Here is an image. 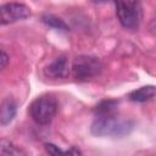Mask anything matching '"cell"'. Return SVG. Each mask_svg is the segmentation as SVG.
I'll return each instance as SVG.
<instances>
[{
  "mask_svg": "<svg viewBox=\"0 0 156 156\" xmlns=\"http://www.w3.org/2000/svg\"><path fill=\"white\" fill-rule=\"evenodd\" d=\"M134 127L130 119H123L115 113L96 115V118L91 123L90 130L96 136H113L122 138L128 135Z\"/></svg>",
  "mask_w": 156,
  "mask_h": 156,
  "instance_id": "cell-1",
  "label": "cell"
},
{
  "mask_svg": "<svg viewBox=\"0 0 156 156\" xmlns=\"http://www.w3.org/2000/svg\"><path fill=\"white\" fill-rule=\"evenodd\" d=\"M117 101L113 100H105L101 101L96 107H95V112L96 115H108V113H115L116 108H117Z\"/></svg>",
  "mask_w": 156,
  "mask_h": 156,
  "instance_id": "cell-11",
  "label": "cell"
},
{
  "mask_svg": "<svg viewBox=\"0 0 156 156\" xmlns=\"http://www.w3.org/2000/svg\"><path fill=\"white\" fill-rule=\"evenodd\" d=\"M17 113V104L12 98L5 99L0 104V123L2 126L10 124Z\"/></svg>",
  "mask_w": 156,
  "mask_h": 156,
  "instance_id": "cell-7",
  "label": "cell"
},
{
  "mask_svg": "<svg viewBox=\"0 0 156 156\" xmlns=\"http://www.w3.org/2000/svg\"><path fill=\"white\" fill-rule=\"evenodd\" d=\"M44 74L48 78L51 79H65L69 74V63L67 57L65 56H58L56 57L51 63H49L45 69Z\"/></svg>",
  "mask_w": 156,
  "mask_h": 156,
  "instance_id": "cell-6",
  "label": "cell"
},
{
  "mask_svg": "<svg viewBox=\"0 0 156 156\" xmlns=\"http://www.w3.org/2000/svg\"><path fill=\"white\" fill-rule=\"evenodd\" d=\"M58 110V101L54 95H41L29 106L32 119L38 126H46L52 122Z\"/></svg>",
  "mask_w": 156,
  "mask_h": 156,
  "instance_id": "cell-2",
  "label": "cell"
},
{
  "mask_svg": "<svg viewBox=\"0 0 156 156\" xmlns=\"http://www.w3.org/2000/svg\"><path fill=\"white\" fill-rule=\"evenodd\" d=\"M44 149H45V151H46L48 154H50V155L66 154V151H65V150L60 149L57 145H55V144H51V143H45V144H44Z\"/></svg>",
  "mask_w": 156,
  "mask_h": 156,
  "instance_id": "cell-12",
  "label": "cell"
},
{
  "mask_svg": "<svg viewBox=\"0 0 156 156\" xmlns=\"http://www.w3.org/2000/svg\"><path fill=\"white\" fill-rule=\"evenodd\" d=\"M116 5V15L124 28H135L139 24L141 11L138 0H112Z\"/></svg>",
  "mask_w": 156,
  "mask_h": 156,
  "instance_id": "cell-4",
  "label": "cell"
},
{
  "mask_svg": "<svg viewBox=\"0 0 156 156\" xmlns=\"http://www.w3.org/2000/svg\"><path fill=\"white\" fill-rule=\"evenodd\" d=\"M30 16V9L22 2H7L0 6V23L10 24Z\"/></svg>",
  "mask_w": 156,
  "mask_h": 156,
  "instance_id": "cell-5",
  "label": "cell"
},
{
  "mask_svg": "<svg viewBox=\"0 0 156 156\" xmlns=\"http://www.w3.org/2000/svg\"><path fill=\"white\" fill-rule=\"evenodd\" d=\"M0 155L20 156V155H26V151H23L20 146H17L16 144H13L7 139H0Z\"/></svg>",
  "mask_w": 156,
  "mask_h": 156,
  "instance_id": "cell-9",
  "label": "cell"
},
{
  "mask_svg": "<svg viewBox=\"0 0 156 156\" xmlns=\"http://www.w3.org/2000/svg\"><path fill=\"white\" fill-rule=\"evenodd\" d=\"M41 21H43L44 24H46L50 28L62 30V32H68L69 30V27L66 24V22L63 20H61L60 17L55 16V15H44L41 17Z\"/></svg>",
  "mask_w": 156,
  "mask_h": 156,
  "instance_id": "cell-10",
  "label": "cell"
},
{
  "mask_svg": "<svg viewBox=\"0 0 156 156\" xmlns=\"http://www.w3.org/2000/svg\"><path fill=\"white\" fill-rule=\"evenodd\" d=\"M102 62L100 58L89 55L77 56L72 65L73 77L79 82H87L96 78L102 72Z\"/></svg>",
  "mask_w": 156,
  "mask_h": 156,
  "instance_id": "cell-3",
  "label": "cell"
},
{
  "mask_svg": "<svg viewBox=\"0 0 156 156\" xmlns=\"http://www.w3.org/2000/svg\"><path fill=\"white\" fill-rule=\"evenodd\" d=\"M9 61H10L9 55H7L4 50H1V49H0V71H1V69H4V68L9 65Z\"/></svg>",
  "mask_w": 156,
  "mask_h": 156,
  "instance_id": "cell-13",
  "label": "cell"
},
{
  "mask_svg": "<svg viewBox=\"0 0 156 156\" xmlns=\"http://www.w3.org/2000/svg\"><path fill=\"white\" fill-rule=\"evenodd\" d=\"M155 98V87L146 85L129 93L128 99L133 102H147Z\"/></svg>",
  "mask_w": 156,
  "mask_h": 156,
  "instance_id": "cell-8",
  "label": "cell"
},
{
  "mask_svg": "<svg viewBox=\"0 0 156 156\" xmlns=\"http://www.w3.org/2000/svg\"><path fill=\"white\" fill-rule=\"evenodd\" d=\"M106 1H110V0H93V2H95V4H101V2H106Z\"/></svg>",
  "mask_w": 156,
  "mask_h": 156,
  "instance_id": "cell-14",
  "label": "cell"
}]
</instances>
